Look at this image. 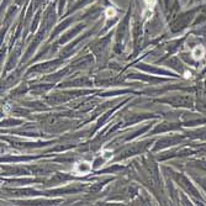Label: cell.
<instances>
[{
	"label": "cell",
	"mask_w": 206,
	"mask_h": 206,
	"mask_svg": "<svg viewBox=\"0 0 206 206\" xmlns=\"http://www.w3.org/2000/svg\"><path fill=\"white\" fill-rule=\"evenodd\" d=\"M90 169H91V165H90V163H88V162H78V163H75V165H74V172H75L78 175L86 174V173L90 172Z\"/></svg>",
	"instance_id": "obj_1"
},
{
	"label": "cell",
	"mask_w": 206,
	"mask_h": 206,
	"mask_svg": "<svg viewBox=\"0 0 206 206\" xmlns=\"http://www.w3.org/2000/svg\"><path fill=\"white\" fill-rule=\"evenodd\" d=\"M191 56L195 61H200L204 56H205V48L202 46H196L192 51H191Z\"/></svg>",
	"instance_id": "obj_2"
},
{
	"label": "cell",
	"mask_w": 206,
	"mask_h": 206,
	"mask_svg": "<svg viewBox=\"0 0 206 206\" xmlns=\"http://www.w3.org/2000/svg\"><path fill=\"white\" fill-rule=\"evenodd\" d=\"M105 15H106V18L108 19H113V18H115L116 16V10L114 9V8H108L106 9V11H105Z\"/></svg>",
	"instance_id": "obj_3"
},
{
	"label": "cell",
	"mask_w": 206,
	"mask_h": 206,
	"mask_svg": "<svg viewBox=\"0 0 206 206\" xmlns=\"http://www.w3.org/2000/svg\"><path fill=\"white\" fill-rule=\"evenodd\" d=\"M156 3H157V0H145V5H146L147 9H149V10H152V9L154 8Z\"/></svg>",
	"instance_id": "obj_4"
},
{
	"label": "cell",
	"mask_w": 206,
	"mask_h": 206,
	"mask_svg": "<svg viewBox=\"0 0 206 206\" xmlns=\"http://www.w3.org/2000/svg\"><path fill=\"white\" fill-rule=\"evenodd\" d=\"M190 75H191V74H190V73H189V72H185V78H189V77H190Z\"/></svg>",
	"instance_id": "obj_5"
}]
</instances>
